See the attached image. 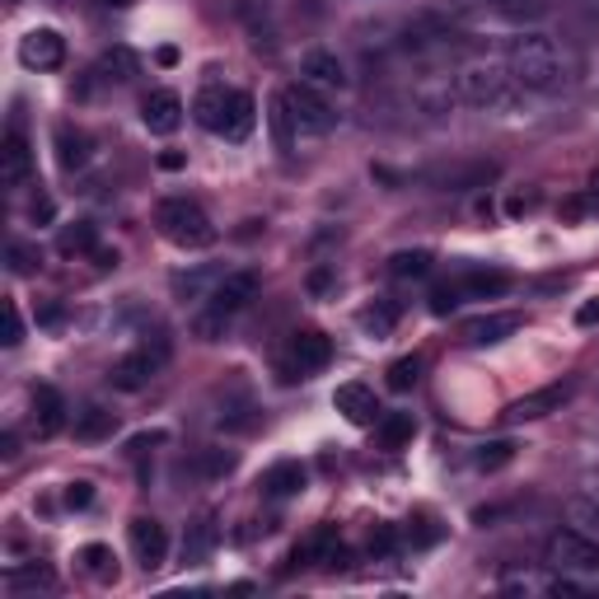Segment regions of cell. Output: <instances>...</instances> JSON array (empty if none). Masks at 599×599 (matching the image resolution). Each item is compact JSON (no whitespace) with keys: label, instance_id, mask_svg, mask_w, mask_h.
<instances>
[{"label":"cell","instance_id":"8fae6325","mask_svg":"<svg viewBox=\"0 0 599 599\" xmlns=\"http://www.w3.org/2000/svg\"><path fill=\"white\" fill-rule=\"evenodd\" d=\"M300 80L314 90H324V94H337V90H347L351 80H347V66L337 62V52H324V48H314L300 56Z\"/></svg>","mask_w":599,"mask_h":599},{"label":"cell","instance_id":"74e56055","mask_svg":"<svg viewBox=\"0 0 599 599\" xmlns=\"http://www.w3.org/2000/svg\"><path fill=\"white\" fill-rule=\"evenodd\" d=\"M459 300H464V295H459L454 282H450V286H435V291H431V314H441V318H445L450 309H459Z\"/></svg>","mask_w":599,"mask_h":599},{"label":"cell","instance_id":"f35d334b","mask_svg":"<svg viewBox=\"0 0 599 599\" xmlns=\"http://www.w3.org/2000/svg\"><path fill=\"white\" fill-rule=\"evenodd\" d=\"M197 469H202L207 477H221V473H230V469H234V454L216 450V454H207V459H202V464H197Z\"/></svg>","mask_w":599,"mask_h":599},{"label":"cell","instance_id":"3957f363","mask_svg":"<svg viewBox=\"0 0 599 599\" xmlns=\"http://www.w3.org/2000/svg\"><path fill=\"white\" fill-rule=\"evenodd\" d=\"M253 295H258V272H249V267L225 272L221 282L211 286V295L202 300V309L192 314V337L197 343H221L225 328L249 309Z\"/></svg>","mask_w":599,"mask_h":599},{"label":"cell","instance_id":"cb8c5ba5","mask_svg":"<svg viewBox=\"0 0 599 599\" xmlns=\"http://www.w3.org/2000/svg\"><path fill=\"white\" fill-rule=\"evenodd\" d=\"M80 563H85V571L94 576V581H117V557H113V548L90 544V548H80Z\"/></svg>","mask_w":599,"mask_h":599},{"label":"cell","instance_id":"9a60e30c","mask_svg":"<svg viewBox=\"0 0 599 599\" xmlns=\"http://www.w3.org/2000/svg\"><path fill=\"white\" fill-rule=\"evenodd\" d=\"M525 328V314H483V318H469L464 324V343L469 347H492V343H506L511 333Z\"/></svg>","mask_w":599,"mask_h":599},{"label":"cell","instance_id":"d590c367","mask_svg":"<svg viewBox=\"0 0 599 599\" xmlns=\"http://www.w3.org/2000/svg\"><path fill=\"white\" fill-rule=\"evenodd\" d=\"M393 318H398L393 305H379V309H366V314H361V328L375 333V337H385V333L393 328Z\"/></svg>","mask_w":599,"mask_h":599},{"label":"cell","instance_id":"603a6c76","mask_svg":"<svg viewBox=\"0 0 599 599\" xmlns=\"http://www.w3.org/2000/svg\"><path fill=\"white\" fill-rule=\"evenodd\" d=\"M113 431H117V417H113V412H104V408H90V412L75 422V441L94 445V441H108Z\"/></svg>","mask_w":599,"mask_h":599},{"label":"cell","instance_id":"7bdbcfd3","mask_svg":"<svg viewBox=\"0 0 599 599\" xmlns=\"http://www.w3.org/2000/svg\"><path fill=\"white\" fill-rule=\"evenodd\" d=\"M159 169H183V155H178V150H165V155H159Z\"/></svg>","mask_w":599,"mask_h":599},{"label":"cell","instance_id":"f546056e","mask_svg":"<svg viewBox=\"0 0 599 599\" xmlns=\"http://www.w3.org/2000/svg\"><path fill=\"white\" fill-rule=\"evenodd\" d=\"M511 459H515V445H511V441H492V445H477V454H473V469L496 473V469H506Z\"/></svg>","mask_w":599,"mask_h":599},{"label":"cell","instance_id":"bcb514c9","mask_svg":"<svg viewBox=\"0 0 599 599\" xmlns=\"http://www.w3.org/2000/svg\"><path fill=\"white\" fill-rule=\"evenodd\" d=\"M108 6H127V0H108Z\"/></svg>","mask_w":599,"mask_h":599},{"label":"cell","instance_id":"d4e9b609","mask_svg":"<svg viewBox=\"0 0 599 599\" xmlns=\"http://www.w3.org/2000/svg\"><path fill=\"white\" fill-rule=\"evenodd\" d=\"M56 159H62V169H80L90 159V141L80 132L62 127V132H56Z\"/></svg>","mask_w":599,"mask_h":599},{"label":"cell","instance_id":"ba28073f","mask_svg":"<svg viewBox=\"0 0 599 599\" xmlns=\"http://www.w3.org/2000/svg\"><path fill=\"white\" fill-rule=\"evenodd\" d=\"M571 393H576V379L544 385L525 398H515V403H506V412H502V427H521V422H538V417H548V412H563V403H571Z\"/></svg>","mask_w":599,"mask_h":599},{"label":"cell","instance_id":"277c9868","mask_svg":"<svg viewBox=\"0 0 599 599\" xmlns=\"http://www.w3.org/2000/svg\"><path fill=\"white\" fill-rule=\"evenodd\" d=\"M192 117L202 123L211 136H225V141H244L258 123V104L253 94L230 90V85H202V94L192 98Z\"/></svg>","mask_w":599,"mask_h":599},{"label":"cell","instance_id":"8d00e7d4","mask_svg":"<svg viewBox=\"0 0 599 599\" xmlns=\"http://www.w3.org/2000/svg\"><path fill=\"white\" fill-rule=\"evenodd\" d=\"M0 309H6V337H0V343L19 347V343H24V318H19V305H14V300H6Z\"/></svg>","mask_w":599,"mask_h":599},{"label":"cell","instance_id":"f6af8a7d","mask_svg":"<svg viewBox=\"0 0 599 599\" xmlns=\"http://www.w3.org/2000/svg\"><path fill=\"white\" fill-rule=\"evenodd\" d=\"M576 318H581V324H595V318H599V305H581V314H576Z\"/></svg>","mask_w":599,"mask_h":599},{"label":"cell","instance_id":"4316f807","mask_svg":"<svg viewBox=\"0 0 599 599\" xmlns=\"http://www.w3.org/2000/svg\"><path fill=\"white\" fill-rule=\"evenodd\" d=\"M94 244H98V234H94V225H90V221L66 225V230H62V239H56V249H62L66 258H71V253H94Z\"/></svg>","mask_w":599,"mask_h":599},{"label":"cell","instance_id":"44dd1931","mask_svg":"<svg viewBox=\"0 0 599 599\" xmlns=\"http://www.w3.org/2000/svg\"><path fill=\"white\" fill-rule=\"evenodd\" d=\"M305 483H309V473L300 469L295 459H286V464H272V469L263 473V492L276 496V502H286V496H300V492H305Z\"/></svg>","mask_w":599,"mask_h":599},{"label":"cell","instance_id":"b9f144b4","mask_svg":"<svg viewBox=\"0 0 599 599\" xmlns=\"http://www.w3.org/2000/svg\"><path fill=\"white\" fill-rule=\"evenodd\" d=\"M586 211H595V207H590V197H567V202H563V216H567V221H581Z\"/></svg>","mask_w":599,"mask_h":599},{"label":"cell","instance_id":"30bf717a","mask_svg":"<svg viewBox=\"0 0 599 599\" xmlns=\"http://www.w3.org/2000/svg\"><path fill=\"white\" fill-rule=\"evenodd\" d=\"M19 62L29 71H56L66 62V38L56 29H29L19 38Z\"/></svg>","mask_w":599,"mask_h":599},{"label":"cell","instance_id":"7402d4cb","mask_svg":"<svg viewBox=\"0 0 599 599\" xmlns=\"http://www.w3.org/2000/svg\"><path fill=\"white\" fill-rule=\"evenodd\" d=\"M459 295L464 300H492V295H502V291H511V276L506 272H487V267H473V272H464L459 276Z\"/></svg>","mask_w":599,"mask_h":599},{"label":"cell","instance_id":"ac0fdd59","mask_svg":"<svg viewBox=\"0 0 599 599\" xmlns=\"http://www.w3.org/2000/svg\"><path fill=\"white\" fill-rule=\"evenodd\" d=\"M343 557V538H337V529H314L305 544H295V553H291V563H300V567H314V563H337Z\"/></svg>","mask_w":599,"mask_h":599},{"label":"cell","instance_id":"1f68e13d","mask_svg":"<svg viewBox=\"0 0 599 599\" xmlns=\"http://www.w3.org/2000/svg\"><path fill=\"white\" fill-rule=\"evenodd\" d=\"M417 370H422V356H403V361L389 366V389L393 393H408L417 385Z\"/></svg>","mask_w":599,"mask_h":599},{"label":"cell","instance_id":"60d3db41","mask_svg":"<svg viewBox=\"0 0 599 599\" xmlns=\"http://www.w3.org/2000/svg\"><path fill=\"white\" fill-rule=\"evenodd\" d=\"M393 544H398V538H393V529H389V525L370 529V553H393Z\"/></svg>","mask_w":599,"mask_h":599},{"label":"cell","instance_id":"83f0119b","mask_svg":"<svg viewBox=\"0 0 599 599\" xmlns=\"http://www.w3.org/2000/svg\"><path fill=\"white\" fill-rule=\"evenodd\" d=\"M6 586L10 595H24V590H52L56 586V576L48 567H29V571H10L6 576Z\"/></svg>","mask_w":599,"mask_h":599},{"label":"cell","instance_id":"5bb4252c","mask_svg":"<svg viewBox=\"0 0 599 599\" xmlns=\"http://www.w3.org/2000/svg\"><path fill=\"white\" fill-rule=\"evenodd\" d=\"M33 174V150L19 132H6V141H0V183L6 188H24Z\"/></svg>","mask_w":599,"mask_h":599},{"label":"cell","instance_id":"52a82bcc","mask_svg":"<svg viewBox=\"0 0 599 599\" xmlns=\"http://www.w3.org/2000/svg\"><path fill=\"white\" fill-rule=\"evenodd\" d=\"M155 225H159V234H165L169 244H178V249H207V244H216L211 216L197 207V202H188V197H169V202H159Z\"/></svg>","mask_w":599,"mask_h":599},{"label":"cell","instance_id":"ee69618b","mask_svg":"<svg viewBox=\"0 0 599 599\" xmlns=\"http://www.w3.org/2000/svg\"><path fill=\"white\" fill-rule=\"evenodd\" d=\"M586 197H590V207H595V211H599V169H595V174H590V188H586Z\"/></svg>","mask_w":599,"mask_h":599},{"label":"cell","instance_id":"d6986e66","mask_svg":"<svg viewBox=\"0 0 599 599\" xmlns=\"http://www.w3.org/2000/svg\"><path fill=\"white\" fill-rule=\"evenodd\" d=\"M33 422H38V435H56L66 427V403H62V393H56L52 385L33 389Z\"/></svg>","mask_w":599,"mask_h":599},{"label":"cell","instance_id":"7c38bea8","mask_svg":"<svg viewBox=\"0 0 599 599\" xmlns=\"http://www.w3.org/2000/svg\"><path fill=\"white\" fill-rule=\"evenodd\" d=\"M141 123L155 132V136H169L183 127V98H178L174 90H150L141 98Z\"/></svg>","mask_w":599,"mask_h":599},{"label":"cell","instance_id":"484cf974","mask_svg":"<svg viewBox=\"0 0 599 599\" xmlns=\"http://www.w3.org/2000/svg\"><path fill=\"white\" fill-rule=\"evenodd\" d=\"M408 441H412V417H408V412L379 417V445H385V450H398V445H408Z\"/></svg>","mask_w":599,"mask_h":599},{"label":"cell","instance_id":"4dcf8cb0","mask_svg":"<svg viewBox=\"0 0 599 599\" xmlns=\"http://www.w3.org/2000/svg\"><path fill=\"white\" fill-rule=\"evenodd\" d=\"M389 272H393V276H427V272H431V253H427V249L393 253V258H389Z\"/></svg>","mask_w":599,"mask_h":599},{"label":"cell","instance_id":"ab89813d","mask_svg":"<svg viewBox=\"0 0 599 599\" xmlns=\"http://www.w3.org/2000/svg\"><path fill=\"white\" fill-rule=\"evenodd\" d=\"M90 502H94V487H90V483H71V487H66V506H71V511H85Z\"/></svg>","mask_w":599,"mask_h":599},{"label":"cell","instance_id":"f1b7e54d","mask_svg":"<svg viewBox=\"0 0 599 599\" xmlns=\"http://www.w3.org/2000/svg\"><path fill=\"white\" fill-rule=\"evenodd\" d=\"M496 174V165H473V169H450L441 174V183L445 192H464V188H477V183H487V178Z\"/></svg>","mask_w":599,"mask_h":599},{"label":"cell","instance_id":"ffe728a7","mask_svg":"<svg viewBox=\"0 0 599 599\" xmlns=\"http://www.w3.org/2000/svg\"><path fill=\"white\" fill-rule=\"evenodd\" d=\"M221 544V525H216V515H202V521H192L188 534H183V563H207Z\"/></svg>","mask_w":599,"mask_h":599},{"label":"cell","instance_id":"836d02e7","mask_svg":"<svg viewBox=\"0 0 599 599\" xmlns=\"http://www.w3.org/2000/svg\"><path fill=\"white\" fill-rule=\"evenodd\" d=\"M38 263H43V253H38L33 244H10V249H6V267H10L14 276H24V272H33Z\"/></svg>","mask_w":599,"mask_h":599},{"label":"cell","instance_id":"e0dca14e","mask_svg":"<svg viewBox=\"0 0 599 599\" xmlns=\"http://www.w3.org/2000/svg\"><path fill=\"white\" fill-rule=\"evenodd\" d=\"M328 361H333V343L318 328H305L291 337V370L309 375V370H324Z\"/></svg>","mask_w":599,"mask_h":599},{"label":"cell","instance_id":"4fadbf2b","mask_svg":"<svg viewBox=\"0 0 599 599\" xmlns=\"http://www.w3.org/2000/svg\"><path fill=\"white\" fill-rule=\"evenodd\" d=\"M132 553H136V563H141L146 571L165 567V557H169V534H165V525L150 521V515L132 521Z\"/></svg>","mask_w":599,"mask_h":599},{"label":"cell","instance_id":"e575fe53","mask_svg":"<svg viewBox=\"0 0 599 599\" xmlns=\"http://www.w3.org/2000/svg\"><path fill=\"white\" fill-rule=\"evenodd\" d=\"M496 10H502L506 19H544V0H496Z\"/></svg>","mask_w":599,"mask_h":599},{"label":"cell","instance_id":"6da1fadb","mask_svg":"<svg viewBox=\"0 0 599 599\" xmlns=\"http://www.w3.org/2000/svg\"><path fill=\"white\" fill-rule=\"evenodd\" d=\"M506 66H511L515 85L534 90V94H557L563 85H571V56L563 52V43H553L548 33H521V38H511Z\"/></svg>","mask_w":599,"mask_h":599},{"label":"cell","instance_id":"9c48e42d","mask_svg":"<svg viewBox=\"0 0 599 599\" xmlns=\"http://www.w3.org/2000/svg\"><path fill=\"white\" fill-rule=\"evenodd\" d=\"M165 361H169V343H159L155 351H150V347H136L132 356H123V361L113 366V375H108V379H113L117 389L136 393V389H146V385H150V379H155V370L165 366Z\"/></svg>","mask_w":599,"mask_h":599},{"label":"cell","instance_id":"7a4b0ae2","mask_svg":"<svg viewBox=\"0 0 599 599\" xmlns=\"http://www.w3.org/2000/svg\"><path fill=\"white\" fill-rule=\"evenodd\" d=\"M333 127H337L333 104L324 98V90L305 85V80H300V85H286L272 98V136L282 150L295 146V136H328Z\"/></svg>","mask_w":599,"mask_h":599},{"label":"cell","instance_id":"2e32d148","mask_svg":"<svg viewBox=\"0 0 599 599\" xmlns=\"http://www.w3.org/2000/svg\"><path fill=\"white\" fill-rule=\"evenodd\" d=\"M333 408L343 412L351 427H379V403H375V393L366 385H337Z\"/></svg>","mask_w":599,"mask_h":599},{"label":"cell","instance_id":"d6a6232c","mask_svg":"<svg viewBox=\"0 0 599 599\" xmlns=\"http://www.w3.org/2000/svg\"><path fill=\"white\" fill-rule=\"evenodd\" d=\"M98 75H108V80H132V75H136V56H132L127 48H117V52H108L104 62H98Z\"/></svg>","mask_w":599,"mask_h":599},{"label":"cell","instance_id":"8992f818","mask_svg":"<svg viewBox=\"0 0 599 599\" xmlns=\"http://www.w3.org/2000/svg\"><path fill=\"white\" fill-rule=\"evenodd\" d=\"M511 66L506 62H492V56H473V62L459 66L454 75V94L473 108H492V104H506L511 98Z\"/></svg>","mask_w":599,"mask_h":599},{"label":"cell","instance_id":"5b68a950","mask_svg":"<svg viewBox=\"0 0 599 599\" xmlns=\"http://www.w3.org/2000/svg\"><path fill=\"white\" fill-rule=\"evenodd\" d=\"M544 563L553 571L571 576L581 595H599V538L581 534V529H557L544 548Z\"/></svg>","mask_w":599,"mask_h":599}]
</instances>
